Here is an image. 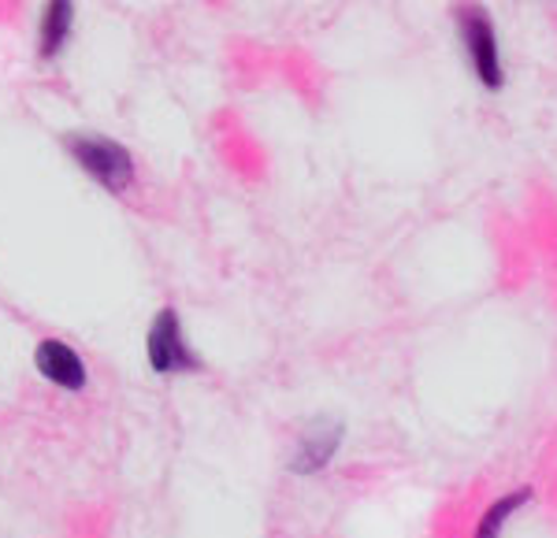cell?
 Here are the masks:
<instances>
[{
	"instance_id": "obj_6",
	"label": "cell",
	"mask_w": 557,
	"mask_h": 538,
	"mask_svg": "<svg viewBox=\"0 0 557 538\" xmlns=\"http://www.w3.org/2000/svg\"><path fill=\"white\" fill-rule=\"evenodd\" d=\"M532 498H535L532 487H517V490L498 495L487 509H483V516H480V524H475L472 538H502V535H506V527L513 524V516H520V509L532 505Z\"/></svg>"
},
{
	"instance_id": "obj_4",
	"label": "cell",
	"mask_w": 557,
	"mask_h": 538,
	"mask_svg": "<svg viewBox=\"0 0 557 538\" xmlns=\"http://www.w3.org/2000/svg\"><path fill=\"white\" fill-rule=\"evenodd\" d=\"M343 442H346L343 420H317V424H309L298 435L286 468H290V475H298V479H312V475L331 468V461H335Z\"/></svg>"
},
{
	"instance_id": "obj_2",
	"label": "cell",
	"mask_w": 557,
	"mask_h": 538,
	"mask_svg": "<svg viewBox=\"0 0 557 538\" xmlns=\"http://www.w3.org/2000/svg\"><path fill=\"white\" fill-rule=\"evenodd\" d=\"M64 146L75 157V164L108 193H127L134 186V157L127 146L97 138V134H67Z\"/></svg>"
},
{
	"instance_id": "obj_3",
	"label": "cell",
	"mask_w": 557,
	"mask_h": 538,
	"mask_svg": "<svg viewBox=\"0 0 557 538\" xmlns=\"http://www.w3.org/2000/svg\"><path fill=\"white\" fill-rule=\"evenodd\" d=\"M146 361L157 375H190L201 372V356L194 353L183 335V320L175 309H160L146 335Z\"/></svg>"
},
{
	"instance_id": "obj_7",
	"label": "cell",
	"mask_w": 557,
	"mask_h": 538,
	"mask_svg": "<svg viewBox=\"0 0 557 538\" xmlns=\"http://www.w3.org/2000/svg\"><path fill=\"white\" fill-rule=\"evenodd\" d=\"M71 30H75V4H71V0H49L41 12V30H38L41 60L57 57V52L71 41Z\"/></svg>"
},
{
	"instance_id": "obj_1",
	"label": "cell",
	"mask_w": 557,
	"mask_h": 538,
	"mask_svg": "<svg viewBox=\"0 0 557 538\" xmlns=\"http://www.w3.org/2000/svg\"><path fill=\"white\" fill-rule=\"evenodd\" d=\"M454 30L461 41L469 67L475 75V83L491 93H498L506 86V60H502V41H498V26H494L491 12L480 0H457L454 4Z\"/></svg>"
},
{
	"instance_id": "obj_5",
	"label": "cell",
	"mask_w": 557,
	"mask_h": 538,
	"mask_svg": "<svg viewBox=\"0 0 557 538\" xmlns=\"http://www.w3.org/2000/svg\"><path fill=\"white\" fill-rule=\"evenodd\" d=\"M34 364H38L41 379H49L52 387H60L67 393L86 390L89 372H86L83 356H78L67 342H60V338H45V342H38V349H34Z\"/></svg>"
}]
</instances>
